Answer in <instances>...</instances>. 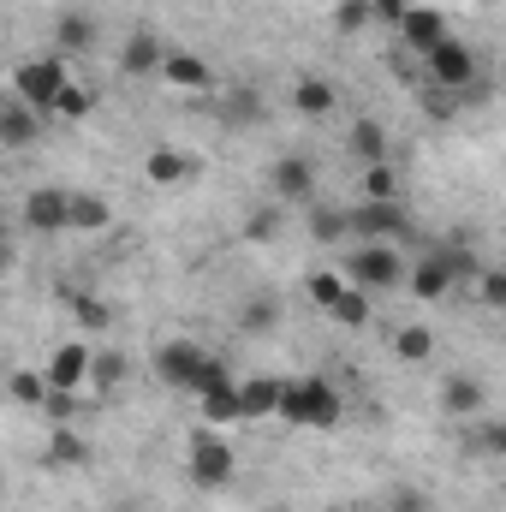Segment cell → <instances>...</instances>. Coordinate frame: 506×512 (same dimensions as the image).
<instances>
[{"instance_id": "26", "label": "cell", "mask_w": 506, "mask_h": 512, "mask_svg": "<svg viewBox=\"0 0 506 512\" xmlns=\"http://www.w3.org/2000/svg\"><path fill=\"white\" fill-rule=\"evenodd\" d=\"M304 292H310V304H316V310H334V304L352 292V280H346V274H334V268H316V274L304 280Z\"/></svg>"}, {"instance_id": "29", "label": "cell", "mask_w": 506, "mask_h": 512, "mask_svg": "<svg viewBox=\"0 0 506 512\" xmlns=\"http://www.w3.org/2000/svg\"><path fill=\"white\" fill-rule=\"evenodd\" d=\"M6 393H12V399H18L24 411H42L54 387H48V376H36V370H12V382H6Z\"/></svg>"}, {"instance_id": "16", "label": "cell", "mask_w": 506, "mask_h": 512, "mask_svg": "<svg viewBox=\"0 0 506 512\" xmlns=\"http://www.w3.org/2000/svg\"><path fill=\"white\" fill-rule=\"evenodd\" d=\"M143 173H149V185H185V179H197V155L161 143V149L143 155Z\"/></svg>"}, {"instance_id": "38", "label": "cell", "mask_w": 506, "mask_h": 512, "mask_svg": "<svg viewBox=\"0 0 506 512\" xmlns=\"http://www.w3.org/2000/svg\"><path fill=\"white\" fill-rule=\"evenodd\" d=\"M239 328H245V334H268V328H274V304H268V298H251L245 316H239Z\"/></svg>"}, {"instance_id": "23", "label": "cell", "mask_w": 506, "mask_h": 512, "mask_svg": "<svg viewBox=\"0 0 506 512\" xmlns=\"http://www.w3.org/2000/svg\"><path fill=\"white\" fill-rule=\"evenodd\" d=\"M54 54H84V48H96V24L84 18V12H60V24H54Z\"/></svg>"}, {"instance_id": "21", "label": "cell", "mask_w": 506, "mask_h": 512, "mask_svg": "<svg viewBox=\"0 0 506 512\" xmlns=\"http://www.w3.org/2000/svg\"><path fill=\"white\" fill-rule=\"evenodd\" d=\"M346 143H352V155H358L364 167L387 161V149H393V143H387V126H381V120H370V114H364V120H352V137H346Z\"/></svg>"}, {"instance_id": "22", "label": "cell", "mask_w": 506, "mask_h": 512, "mask_svg": "<svg viewBox=\"0 0 506 512\" xmlns=\"http://www.w3.org/2000/svg\"><path fill=\"white\" fill-rule=\"evenodd\" d=\"M114 221V203L96 191H72V233H102Z\"/></svg>"}, {"instance_id": "41", "label": "cell", "mask_w": 506, "mask_h": 512, "mask_svg": "<svg viewBox=\"0 0 506 512\" xmlns=\"http://www.w3.org/2000/svg\"><path fill=\"white\" fill-rule=\"evenodd\" d=\"M274 233H280V215H274V209H268V215H256L251 227H245V239H274Z\"/></svg>"}, {"instance_id": "34", "label": "cell", "mask_w": 506, "mask_h": 512, "mask_svg": "<svg viewBox=\"0 0 506 512\" xmlns=\"http://www.w3.org/2000/svg\"><path fill=\"white\" fill-rule=\"evenodd\" d=\"M477 304L483 310H506V268H483L477 274Z\"/></svg>"}, {"instance_id": "36", "label": "cell", "mask_w": 506, "mask_h": 512, "mask_svg": "<svg viewBox=\"0 0 506 512\" xmlns=\"http://www.w3.org/2000/svg\"><path fill=\"white\" fill-rule=\"evenodd\" d=\"M227 120L256 126V120H262V96H256V90H233V96H227Z\"/></svg>"}, {"instance_id": "6", "label": "cell", "mask_w": 506, "mask_h": 512, "mask_svg": "<svg viewBox=\"0 0 506 512\" xmlns=\"http://www.w3.org/2000/svg\"><path fill=\"white\" fill-rule=\"evenodd\" d=\"M203 370H209V352L197 340H161L155 346V376L167 387H179V393H191V399L203 387Z\"/></svg>"}, {"instance_id": "10", "label": "cell", "mask_w": 506, "mask_h": 512, "mask_svg": "<svg viewBox=\"0 0 506 512\" xmlns=\"http://www.w3.org/2000/svg\"><path fill=\"white\" fill-rule=\"evenodd\" d=\"M90 370H96V352L84 346V340H66L54 358H48V387H60V393H78V387L90 382Z\"/></svg>"}, {"instance_id": "27", "label": "cell", "mask_w": 506, "mask_h": 512, "mask_svg": "<svg viewBox=\"0 0 506 512\" xmlns=\"http://www.w3.org/2000/svg\"><path fill=\"white\" fill-rule=\"evenodd\" d=\"M340 328H370V316H376V292H364V286H352L334 310H328Z\"/></svg>"}, {"instance_id": "3", "label": "cell", "mask_w": 506, "mask_h": 512, "mask_svg": "<svg viewBox=\"0 0 506 512\" xmlns=\"http://www.w3.org/2000/svg\"><path fill=\"white\" fill-rule=\"evenodd\" d=\"M72 72H66V54H42V60H24L12 72V96H24L36 114H54V102L66 96Z\"/></svg>"}, {"instance_id": "32", "label": "cell", "mask_w": 506, "mask_h": 512, "mask_svg": "<svg viewBox=\"0 0 506 512\" xmlns=\"http://www.w3.org/2000/svg\"><path fill=\"white\" fill-rule=\"evenodd\" d=\"M370 24H376V6H370V0H340V6H334V30H340V36H358V30H370Z\"/></svg>"}, {"instance_id": "33", "label": "cell", "mask_w": 506, "mask_h": 512, "mask_svg": "<svg viewBox=\"0 0 506 512\" xmlns=\"http://www.w3.org/2000/svg\"><path fill=\"white\" fill-rule=\"evenodd\" d=\"M90 382H96V393H114V387L126 382V358H120V352H96V370H90Z\"/></svg>"}, {"instance_id": "18", "label": "cell", "mask_w": 506, "mask_h": 512, "mask_svg": "<svg viewBox=\"0 0 506 512\" xmlns=\"http://www.w3.org/2000/svg\"><path fill=\"white\" fill-rule=\"evenodd\" d=\"M161 78H167V84H179V90H209V84H215L209 60H203V54H191V48H173Z\"/></svg>"}, {"instance_id": "42", "label": "cell", "mask_w": 506, "mask_h": 512, "mask_svg": "<svg viewBox=\"0 0 506 512\" xmlns=\"http://www.w3.org/2000/svg\"><path fill=\"white\" fill-rule=\"evenodd\" d=\"M387 512H429V507H423V495H417V489H399V495L387 501Z\"/></svg>"}, {"instance_id": "40", "label": "cell", "mask_w": 506, "mask_h": 512, "mask_svg": "<svg viewBox=\"0 0 506 512\" xmlns=\"http://www.w3.org/2000/svg\"><path fill=\"white\" fill-rule=\"evenodd\" d=\"M376 6V24H405V12H411V0H370Z\"/></svg>"}, {"instance_id": "11", "label": "cell", "mask_w": 506, "mask_h": 512, "mask_svg": "<svg viewBox=\"0 0 506 512\" xmlns=\"http://www.w3.org/2000/svg\"><path fill=\"white\" fill-rule=\"evenodd\" d=\"M399 36H405V48H411V54H423V60H429V54L447 42V12H441V6H411V12H405V24H399Z\"/></svg>"}, {"instance_id": "20", "label": "cell", "mask_w": 506, "mask_h": 512, "mask_svg": "<svg viewBox=\"0 0 506 512\" xmlns=\"http://www.w3.org/2000/svg\"><path fill=\"white\" fill-rule=\"evenodd\" d=\"M197 405H203V417L221 429V423H245V405H239V382H215L209 393H197Z\"/></svg>"}, {"instance_id": "5", "label": "cell", "mask_w": 506, "mask_h": 512, "mask_svg": "<svg viewBox=\"0 0 506 512\" xmlns=\"http://www.w3.org/2000/svg\"><path fill=\"white\" fill-rule=\"evenodd\" d=\"M423 72H429V84L435 90H477V72H483V60H477V48H465L459 36H447L429 60H423Z\"/></svg>"}, {"instance_id": "43", "label": "cell", "mask_w": 506, "mask_h": 512, "mask_svg": "<svg viewBox=\"0 0 506 512\" xmlns=\"http://www.w3.org/2000/svg\"><path fill=\"white\" fill-rule=\"evenodd\" d=\"M346 512H370V507H346Z\"/></svg>"}, {"instance_id": "39", "label": "cell", "mask_w": 506, "mask_h": 512, "mask_svg": "<svg viewBox=\"0 0 506 512\" xmlns=\"http://www.w3.org/2000/svg\"><path fill=\"white\" fill-rule=\"evenodd\" d=\"M72 411H78V393H60V387H54V393H48V405H42V417H48V423H72Z\"/></svg>"}, {"instance_id": "4", "label": "cell", "mask_w": 506, "mask_h": 512, "mask_svg": "<svg viewBox=\"0 0 506 512\" xmlns=\"http://www.w3.org/2000/svg\"><path fill=\"white\" fill-rule=\"evenodd\" d=\"M405 256L399 245H358V251L346 256V280L352 286H364V292H393V286H405Z\"/></svg>"}, {"instance_id": "14", "label": "cell", "mask_w": 506, "mask_h": 512, "mask_svg": "<svg viewBox=\"0 0 506 512\" xmlns=\"http://www.w3.org/2000/svg\"><path fill=\"white\" fill-rule=\"evenodd\" d=\"M48 114H36L24 96H6V108H0V149H30L36 143V131H42Z\"/></svg>"}, {"instance_id": "24", "label": "cell", "mask_w": 506, "mask_h": 512, "mask_svg": "<svg viewBox=\"0 0 506 512\" xmlns=\"http://www.w3.org/2000/svg\"><path fill=\"white\" fill-rule=\"evenodd\" d=\"M465 453L506 459V417H477V423H471V435H465Z\"/></svg>"}, {"instance_id": "8", "label": "cell", "mask_w": 506, "mask_h": 512, "mask_svg": "<svg viewBox=\"0 0 506 512\" xmlns=\"http://www.w3.org/2000/svg\"><path fill=\"white\" fill-rule=\"evenodd\" d=\"M268 185H274V197H280L286 209L316 203V167H310L304 155H280V161H274V173H268Z\"/></svg>"}, {"instance_id": "7", "label": "cell", "mask_w": 506, "mask_h": 512, "mask_svg": "<svg viewBox=\"0 0 506 512\" xmlns=\"http://www.w3.org/2000/svg\"><path fill=\"white\" fill-rule=\"evenodd\" d=\"M352 233L364 245H405L411 239V215L399 203H370L364 197V209H352Z\"/></svg>"}, {"instance_id": "25", "label": "cell", "mask_w": 506, "mask_h": 512, "mask_svg": "<svg viewBox=\"0 0 506 512\" xmlns=\"http://www.w3.org/2000/svg\"><path fill=\"white\" fill-rule=\"evenodd\" d=\"M393 358H399V364H429V358H435V334H429L423 322L399 328V334H393Z\"/></svg>"}, {"instance_id": "19", "label": "cell", "mask_w": 506, "mask_h": 512, "mask_svg": "<svg viewBox=\"0 0 506 512\" xmlns=\"http://www.w3.org/2000/svg\"><path fill=\"white\" fill-rule=\"evenodd\" d=\"M280 387L274 376H251V382H239V405H245V423L256 417H280Z\"/></svg>"}, {"instance_id": "2", "label": "cell", "mask_w": 506, "mask_h": 512, "mask_svg": "<svg viewBox=\"0 0 506 512\" xmlns=\"http://www.w3.org/2000/svg\"><path fill=\"white\" fill-rule=\"evenodd\" d=\"M185 471H191V483H197V489H227V483L239 477V453H233V441L209 423V429H197V435H191Z\"/></svg>"}, {"instance_id": "37", "label": "cell", "mask_w": 506, "mask_h": 512, "mask_svg": "<svg viewBox=\"0 0 506 512\" xmlns=\"http://www.w3.org/2000/svg\"><path fill=\"white\" fill-rule=\"evenodd\" d=\"M72 310H78V322H84V328H90V334H102V328H108V322H114V316H108V304H102V298H72Z\"/></svg>"}, {"instance_id": "13", "label": "cell", "mask_w": 506, "mask_h": 512, "mask_svg": "<svg viewBox=\"0 0 506 512\" xmlns=\"http://www.w3.org/2000/svg\"><path fill=\"white\" fill-rule=\"evenodd\" d=\"M120 72H126V78H155V72H167V48H161L155 30H131L126 36V48H120Z\"/></svg>"}, {"instance_id": "12", "label": "cell", "mask_w": 506, "mask_h": 512, "mask_svg": "<svg viewBox=\"0 0 506 512\" xmlns=\"http://www.w3.org/2000/svg\"><path fill=\"white\" fill-rule=\"evenodd\" d=\"M453 280H459V274H453V262H447V251L417 256V268L405 274V286H411V292H417L423 304H441V298L453 292Z\"/></svg>"}, {"instance_id": "35", "label": "cell", "mask_w": 506, "mask_h": 512, "mask_svg": "<svg viewBox=\"0 0 506 512\" xmlns=\"http://www.w3.org/2000/svg\"><path fill=\"white\" fill-rule=\"evenodd\" d=\"M90 108H96V96H90V90H78V84H66V96L54 102V120H84Z\"/></svg>"}, {"instance_id": "30", "label": "cell", "mask_w": 506, "mask_h": 512, "mask_svg": "<svg viewBox=\"0 0 506 512\" xmlns=\"http://www.w3.org/2000/svg\"><path fill=\"white\" fill-rule=\"evenodd\" d=\"M352 233V215H340V209H310V239L316 245H340Z\"/></svg>"}, {"instance_id": "28", "label": "cell", "mask_w": 506, "mask_h": 512, "mask_svg": "<svg viewBox=\"0 0 506 512\" xmlns=\"http://www.w3.org/2000/svg\"><path fill=\"white\" fill-rule=\"evenodd\" d=\"M48 459H54V465H84L90 447H84V435H78L72 423H54V429H48Z\"/></svg>"}, {"instance_id": "9", "label": "cell", "mask_w": 506, "mask_h": 512, "mask_svg": "<svg viewBox=\"0 0 506 512\" xmlns=\"http://www.w3.org/2000/svg\"><path fill=\"white\" fill-rule=\"evenodd\" d=\"M24 227H30V233H66V227H72V191L36 185V191L24 197Z\"/></svg>"}, {"instance_id": "15", "label": "cell", "mask_w": 506, "mask_h": 512, "mask_svg": "<svg viewBox=\"0 0 506 512\" xmlns=\"http://www.w3.org/2000/svg\"><path fill=\"white\" fill-rule=\"evenodd\" d=\"M483 405H489V387L477 382V376H447V382H441V411H447V417L477 423Z\"/></svg>"}, {"instance_id": "1", "label": "cell", "mask_w": 506, "mask_h": 512, "mask_svg": "<svg viewBox=\"0 0 506 512\" xmlns=\"http://www.w3.org/2000/svg\"><path fill=\"white\" fill-rule=\"evenodd\" d=\"M340 411H346L340 393H334V382H322V376H304V382L280 387V417H286V429H334Z\"/></svg>"}, {"instance_id": "17", "label": "cell", "mask_w": 506, "mask_h": 512, "mask_svg": "<svg viewBox=\"0 0 506 512\" xmlns=\"http://www.w3.org/2000/svg\"><path fill=\"white\" fill-rule=\"evenodd\" d=\"M340 108V90L328 84V78H298L292 84V114H304V120H328Z\"/></svg>"}, {"instance_id": "31", "label": "cell", "mask_w": 506, "mask_h": 512, "mask_svg": "<svg viewBox=\"0 0 506 512\" xmlns=\"http://www.w3.org/2000/svg\"><path fill=\"white\" fill-rule=\"evenodd\" d=\"M364 197H370V203H399V173H393V161L364 167Z\"/></svg>"}]
</instances>
